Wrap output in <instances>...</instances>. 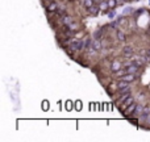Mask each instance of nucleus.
I'll list each match as a JSON object with an SVG mask.
<instances>
[{
	"label": "nucleus",
	"mask_w": 150,
	"mask_h": 142,
	"mask_svg": "<svg viewBox=\"0 0 150 142\" xmlns=\"http://www.w3.org/2000/svg\"><path fill=\"white\" fill-rule=\"evenodd\" d=\"M136 107H137V103H133V104H130L129 107H127L125 108V111H124V114L127 117H129L132 113H134V111H136Z\"/></svg>",
	"instance_id": "1"
},
{
	"label": "nucleus",
	"mask_w": 150,
	"mask_h": 142,
	"mask_svg": "<svg viewBox=\"0 0 150 142\" xmlns=\"http://www.w3.org/2000/svg\"><path fill=\"white\" fill-rule=\"evenodd\" d=\"M133 103H134V97H133L132 95H130V96H128V97L125 99V101H124V103H122V104H124V105H122L120 109H121V111H125V108H127V107H129L130 104H133Z\"/></svg>",
	"instance_id": "2"
},
{
	"label": "nucleus",
	"mask_w": 150,
	"mask_h": 142,
	"mask_svg": "<svg viewBox=\"0 0 150 142\" xmlns=\"http://www.w3.org/2000/svg\"><path fill=\"white\" fill-rule=\"evenodd\" d=\"M88 9V13L92 16H98L99 12H100V7H98V5H91L90 8H87Z\"/></svg>",
	"instance_id": "3"
},
{
	"label": "nucleus",
	"mask_w": 150,
	"mask_h": 142,
	"mask_svg": "<svg viewBox=\"0 0 150 142\" xmlns=\"http://www.w3.org/2000/svg\"><path fill=\"white\" fill-rule=\"evenodd\" d=\"M82 41H83V50H87L88 47H90L91 45H92V40H91L88 36L86 37V38H83Z\"/></svg>",
	"instance_id": "4"
},
{
	"label": "nucleus",
	"mask_w": 150,
	"mask_h": 142,
	"mask_svg": "<svg viewBox=\"0 0 150 142\" xmlns=\"http://www.w3.org/2000/svg\"><path fill=\"white\" fill-rule=\"evenodd\" d=\"M144 108H145V107H144V104H137V107H136V111H134V113H133V114H134L136 117H137V116L140 117L141 114L144 113Z\"/></svg>",
	"instance_id": "5"
},
{
	"label": "nucleus",
	"mask_w": 150,
	"mask_h": 142,
	"mask_svg": "<svg viewBox=\"0 0 150 142\" xmlns=\"http://www.w3.org/2000/svg\"><path fill=\"white\" fill-rule=\"evenodd\" d=\"M138 69H140V67H138V66H136L134 63H133V65H130L129 67H127V70H125V71H127V74H133V75H134L136 72L138 71Z\"/></svg>",
	"instance_id": "6"
},
{
	"label": "nucleus",
	"mask_w": 150,
	"mask_h": 142,
	"mask_svg": "<svg viewBox=\"0 0 150 142\" xmlns=\"http://www.w3.org/2000/svg\"><path fill=\"white\" fill-rule=\"evenodd\" d=\"M119 79H121V80H127V82H129V83H132L133 80L136 79V76L133 74H125V75H122L121 78H119Z\"/></svg>",
	"instance_id": "7"
},
{
	"label": "nucleus",
	"mask_w": 150,
	"mask_h": 142,
	"mask_svg": "<svg viewBox=\"0 0 150 142\" xmlns=\"http://www.w3.org/2000/svg\"><path fill=\"white\" fill-rule=\"evenodd\" d=\"M104 29H105V26L96 29V32H93V38H95V40H100V37H101V34H103Z\"/></svg>",
	"instance_id": "8"
},
{
	"label": "nucleus",
	"mask_w": 150,
	"mask_h": 142,
	"mask_svg": "<svg viewBox=\"0 0 150 142\" xmlns=\"http://www.w3.org/2000/svg\"><path fill=\"white\" fill-rule=\"evenodd\" d=\"M73 21H74V18L70 17V16H67V15L62 17V24H63V25H70Z\"/></svg>",
	"instance_id": "9"
},
{
	"label": "nucleus",
	"mask_w": 150,
	"mask_h": 142,
	"mask_svg": "<svg viewBox=\"0 0 150 142\" xmlns=\"http://www.w3.org/2000/svg\"><path fill=\"white\" fill-rule=\"evenodd\" d=\"M58 8H59V7H58L57 3H55V1H52V3L49 4V7L46 8V9H47V11H52V12H57Z\"/></svg>",
	"instance_id": "10"
},
{
	"label": "nucleus",
	"mask_w": 150,
	"mask_h": 142,
	"mask_svg": "<svg viewBox=\"0 0 150 142\" xmlns=\"http://www.w3.org/2000/svg\"><path fill=\"white\" fill-rule=\"evenodd\" d=\"M132 54H133V50H132V47L130 46H125L124 47V55L127 58H130L132 57Z\"/></svg>",
	"instance_id": "11"
},
{
	"label": "nucleus",
	"mask_w": 150,
	"mask_h": 142,
	"mask_svg": "<svg viewBox=\"0 0 150 142\" xmlns=\"http://www.w3.org/2000/svg\"><path fill=\"white\" fill-rule=\"evenodd\" d=\"M55 13H57V15L59 16L61 18H62L63 16H66V8H65V7H63V8H58L57 12H55Z\"/></svg>",
	"instance_id": "12"
},
{
	"label": "nucleus",
	"mask_w": 150,
	"mask_h": 142,
	"mask_svg": "<svg viewBox=\"0 0 150 142\" xmlns=\"http://www.w3.org/2000/svg\"><path fill=\"white\" fill-rule=\"evenodd\" d=\"M133 8L132 7H125L124 8V11H122V15L124 16H128V15H130V13H133Z\"/></svg>",
	"instance_id": "13"
},
{
	"label": "nucleus",
	"mask_w": 150,
	"mask_h": 142,
	"mask_svg": "<svg viewBox=\"0 0 150 142\" xmlns=\"http://www.w3.org/2000/svg\"><path fill=\"white\" fill-rule=\"evenodd\" d=\"M92 46L99 52V50L101 49V42L99 41V40H95V41H92Z\"/></svg>",
	"instance_id": "14"
},
{
	"label": "nucleus",
	"mask_w": 150,
	"mask_h": 142,
	"mask_svg": "<svg viewBox=\"0 0 150 142\" xmlns=\"http://www.w3.org/2000/svg\"><path fill=\"white\" fill-rule=\"evenodd\" d=\"M144 12H145V9H144V8H140L138 11H133V16H134V17H138V16Z\"/></svg>",
	"instance_id": "15"
},
{
	"label": "nucleus",
	"mask_w": 150,
	"mask_h": 142,
	"mask_svg": "<svg viewBox=\"0 0 150 142\" xmlns=\"http://www.w3.org/2000/svg\"><path fill=\"white\" fill-rule=\"evenodd\" d=\"M83 4H84V8H90L91 5H93L92 0H83Z\"/></svg>",
	"instance_id": "16"
},
{
	"label": "nucleus",
	"mask_w": 150,
	"mask_h": 142,
	"mask_svg": "<svg viewBox=\"0 0 150 142\" xmlns=\"http://www.w3.org/2000/svg\"><path fill=\"white\" fill-rule=\"evenodd\" d=\"M117 38H119V41H125V36H124V33H122L121 30L117 32Z\"/></svg>",
	"instance_id": "17"
},
{
	"label": "nucleus",
	"mask_w": 150,
	"mask_h": 142,
	"mask_svg": "<svg viewBox=\"0 0 150 142\" xmlns=\"http://www.w3.org/2000/svg\"><path fill=\"white\" fill-rule=\"evenodd\" d=\"M108 5H109V8H111V9H113V8L117 5V0H109Z\"/></svg>",
	"instance_id": "18"
},
{
	"label": "nucleus",
	"mask_w": 150,
	"mask_h": 142,
	"mask_svg": "<svg viewBox=\"0 0 150 142\" xmlns=\"http://www.w3.org/2000/svg\"><path fill=\"white\" fill-rule=\"evenodd\" d=\"M116 16H117V13H116V11H115V9H111V11L108 12V17H109V18H115Z\"/></svg>",
	"instance_id": "19"
},
{
	"label": "nucleus",
	"mask_w": 150,
	"mask_h": 142,
	"mask_svg": "<svg viewBox=\"0 0 150 142\" xmlns=\"http://www.w3.org/2000/svg\"><path fill=\"white\" fill-rule=\"evenodd\" d=\"M120 25V21L119 20H116V21H112V23L111 24H109V28H117V26H119Z\"/></svg>",
	"instance_id": "20"
},
{
	"label": "nucleus",
	"mask_w": 150,
	"mask_h": 142,
	"mask_svg": "<svg viewBox=\"0 0 150 142\" xmlns=\"http://www.w3.org/2000/svg\"><path fill=\"white\" fill-rule=\"evenodd\" d=\"M66 109H67V111H71V109H73V101L71 100L66 101Z\"/></svg>",
	"instance_id": "21"
},
{
	"label": "nucleus",
	"mask_w": 150,
	"mask_h": 142,
	"mask_svg": "<svg viewBox=\"0 0 150 142\" xmlns=\"http://www.w3.org/2000/svg\"><path fill=\"white\" fill-rule=\"evenodd\" d=\"M75 104H76V105H75V109H76V111H80V109H82V101L76 100L75 101Z\"/></svg>",
	"instance_id": "22"
},
{
	"label": "nucleus",
	"mask_w": 150,
	"mask_h": 142,
	"mask_svg": "<svg viewBox=\"0 0 150 142\" xmlns=\"http://www.w3.org/2000/svg\"><path fill=\"white\" fill-rule=\"evenodd\" d=\"M125 74H127V71H125V70H119V71H117L115 75H116L117 78H121L122 75H125Z\"/></svg>",
	"instance_id": "23"
},
{
	"label": "nucleus",
	"mask_w": 150,
	"mask_h": 142,
	"mask_svg": "<svg viewBox=\"0 0 150 142\" xmlns=\"http://www.w3.org/2000/svg\"><path fill=\"white\" fill-rule=\"evenodd\" d=\"M120 66H119V63H116V62H113L112 63V66H111V69H112V71H115L116 69H119Z\"/></svg>",
	"instance_id": "24"
},
{
	"label": "nucleus",
	"mask_w": 150,
	"mask_h": 142,
	"mask_svg": "<svg viewBox=\"0 0 150 142\" xmlns=\"http://www.w3.org/2000/svg\"><path fill=\"white\" fill-rule=\"evenodd\" d=\"M42 104H44V109H45V111H47V109H49V105H47V104H49V103H47V101L45 100Z\"/></svg>",
	"instance_id": "25"
},
{
	"label": "nucleus",
	"mask_w": 150,
	"mask_h": 142,
	"mask_svg": "<svg viewBox=\"0 0 150 142\" xmlns=\"http://www.w3.org/2000/svg\"><path fill=\"white\" fill-rule=\"evenodd\" d=\"M144 113H145V114H150V108L145 107V108H144Z\"/></svg>",
	"instance_id": "26"
},
{
	"label": "nucleus",
	"mask_w": 150,
	"mask_h": 142,
	"mask_svg": "<svg viewBox=\"0 0 150 142\" xmlns=\"http://www.w3.org/2000/svg\"><path fill=\"white\" fill-rule=\"evenodd\" d=\"M148 55H150V49L148 50Z\"/></svg>",
	"instance_id": "27"
},
{
	"label": "nucleus",
	"mask_w": 150,
	"mask_h": 142,
	"mask_svg": "<svg viewBox=\"0 0 150 142\" xmlns=\"http://www.w3.org/2000/svg\"><path fill=\"white\" fill-rule=\"evenodd\" d=\"M124 1H129V0H124Z\"/></svg>",
	"instance_id": "28"
},
{
	"label": "nucleus",
	"mask_w": 150,
	"mask_h": 142,
	"mask_svg": "<svg viewBox=\"0 0 150 142\" xmlns=\"http://www.w3.org/2000/svg\"><path fill=\"white\" fill-rule=\"evenodd\" d=\"M149 3H150V0H149Z\"/></svg>",
	"instance_id": "29"
},
{
	"label": "nucleus",
	"mask_w": 150,
	"mask_h": 142,
	"mask_svg": "<svg viewBox=\"0 0 150 142\" xmlns=\"http://www.w3.org/2000/svg\"><path fill=\"white\" fill-rule=\"evenodd\" d=\"M137 1H138V0H137Z\"/></svg>",
	"instance_id": "30"
}]
</instances>
